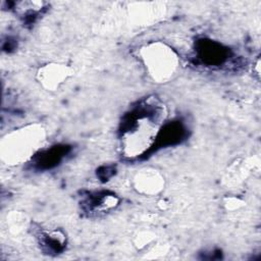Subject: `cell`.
<instances>
[{"label":"cell","mask_w":261,"mask_h":261,"mask_svg":"<svg viewBox=\"0 0 261 261\" xmlns=\"http://www.w3.org/2000/svg\"><path fill=\"white\" fill-rule=\"evenodd\" d=\"M168 111L155 96L147 97L133 106L122 118L118 129V148L125 160H136L157 143Z\"/></svg>","instance_id":"1"},{"label":"cell","mask_w":261,"mask_h":261,"mask_svg":"<svg viewBox=\"0 0 261 261\" xmlns=\"http://www.w3.org/2000/svg\"><path fill=\"white\" fill-rule=\"evenodd\" d=\"M46 130L40 123H30L6 134L0 143L3 163L14 166L31 161L42 150Z\"/></svg>","instance_id":"2"},{"label":"cell","mask_w":261,"mask_h":261,"mask_svg":"<svg viewBox=\"0 0 261 261\" xmlns=\"http://www.w3.org/2000/svg\"><path fill=\"white\" fill-rule=\"evenodd\" d=\"M139 58L148 76L157 84L172 81L180 68L177 52L162 41H153L143 45L139 50Z\"/></svg>","instance_id":"3"},{"label":"cell","mask_w":261,"mask_h":261,"mask_svg":"<svg viewBox=\"0 0 261 261\" xmlns=\"http://www.w3.org/2000/svg\"><path fill=\"white\" fill-rule=\"evenodd\" d=\"M134 190L143 196L154 197L161 194L165 188V177L155 167H143L137 170L132 177Z\"/></svg>","instance_id":"4"},{"label":"cell","mask_w":261,"mask_h":261,"mask_svg":"<svg viewBox=\"0 0 261 261\" xmlns=\"http://www.w3.org/2000/svg\"><path fill=\"white\" fill-rule=\"evenodd\" d=\"M73 73L70 66L64 63L51 62L44 64L37 70V81L47 91L58 90Z\"/></svg>","instance_id":"5"},{"label":"cell","mask_w":261,"mask_h":261,"mask_svg":"<svg viewBox=\"0 0 261 261\" xmlns=\"http://www.w3.org/2000/svg\"><path fill=\"white\" fill-rule=\"evenodd\" d=\"M196 54L202 64L212 67L224 65L231 56L227 47L212 40H201L197 42Z\"/></svg>","instance_id":"6"},{"label":"cell","mask_w":261,"mask_h":261,"mask_svg":"<svg viewBox=\"0 0 261 261\" xmlns=\"http://www.w3.org/2000/svg\"><path fill=\"white\" fill-rule=\"evenodd\" d=\"M67 146H54L47 150H41L33 160H36L39 168H51L56 166L68 153Z\"/></svg>","instance_id":"7"},{"label":"cell","mask_w":261,"mask_h":261,"mask_svg":"<svg viewBox=\"0 0 261 261\" xmlns=\"http://www.w3.org/2000/svg\"><path fill=\"white\" fill-rule=\"evenodd\" d=\"M87 204H89L88 210L93 212H105L111 209H114L118 203L119 199L116 195L110 193H97L95 195H91L87 199Z\"/></svg>","instance_id":"8"},{"label":"cell","mask_w":261,"mask_h":261,"mask_svg":"<svg viewBox=\"0 0 261 261\" xmlns=\"http://www.w3.org/2000/svg\"><path fill=\"white\" fill-rule=\"evenodd\" d=\"M39 242L42 247L46 248L48 253H57L63 249L65 244V237L63 233L57 230L44 231L40 233Z\"/></svg>","instance_id":"9"},{"label":"cell","mask_w":261,"mask_h":261,"mask_svg":"<svg viewBox=\"0 0 261 261\" xmlns=\"http://www.w3.org/2000/svg\"><path fill=\"white\" fill-rule=\"evenodd\" d=\"M46 3L43 1H20L14 3V10L24 18L38 16L44 9Z\"/></svg>","instance_id":"10"}]
</instances>
